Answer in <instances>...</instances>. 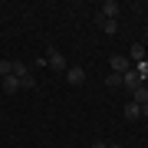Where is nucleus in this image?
Masks as SVG:
<instances>
[{"mask_svg": "<svg viewBox=\"0 0 148 148\" xmlns=\"http://www.w3.org/2000/svg\"><path fill=\"white\" fill-rule=\"evenodd\" d=\"M109 66H112V73H115V76H122V73H128V69H132V63H128V56H122V53L109 56Z\"/></svg>", "mask_w": 148, "mask_h": 148, "instance_id": "nucleus-1", "label": "nucleus"}, {"mask_svg": "<svg viewBox=\"0 0 148 148\" xmlns=\"http://www.w3.org/2000/svg\"><path fill=\"white\" fill-rule=\"evenodd\" d=\"M46 66H53V69H69V63H66V56L59 53L56 46H49V53H46Z\"/></svg>", "mask_w": 148, "mask_h": 148, "instance_id": "nucleus-2", "label": "nucleus"}, {"mask_svg": "<svg viewBox=\"0 0 148 148\" xmlns=\"http://www.w3.org/2000/svg\"><path fill=\"white\" fill-rule=\"evenodd\" d=\"M119 13H122V7L115 3V0H106V3H102V13H99V16H102V20H115Z\"/></svg>", "mask_w": 148, "mask_h": 148, "instance_id": "nucleus-3", "label": "nucleus"}, {"mask_svg": "<svg viewBox=\"0 0 148 148\" xmlns=\"http://www.w3.org/2000/svg\"><path fill=\"white\" fill-rule=\"evenodd\" d=\"M66 79L73 82V86H82V82H86V69H82V66H69V69H66Z\"/></svg>", "mask_w": 148, "mask_h": 148, "instance_id": "nucleus-4", "label": "nucleus"}, {"mask_svg": "<svg viewBox=\"0 0 148 148\" xmlns=\"http://www.w3.org/2000/svg\"><path fill=\"white\" fill-rule=\"evenodd\" d=\"M122 86H128V89H138V86H142V76L135 73V66L128 69V73H122Z\"/></svg>", "mask_w": 148, "mask_h": 148, "instance_id": "nucleus-5", "label": "nucleus"}, {"mask_svg": "<svg viewBox=\"0 0 148 148\" xmlns=\"http://www.w3.org/2000/svg\"><path fill=\"white\" fill-rule=\"evenodd\" d=\"M0 86H3V92H7V95L20 92V79H16V76H7V79H0Z\"/></svg>", "mask_w": 148, "mask_h": 148, "instance_id": "nucleus-6", "label": "nucleus"}, {"mask_svg": "<svg viewBox=\"0 0 148 148\" xmlns=\"http://www.w3.org/2000/svg\"><path fill=\"white\" fill-rule=\"evenodd\" d=\"M128 63H132V66L145 63V46H142V43H135V46H132V56H128Z\"/></svg>", "mask_w": 148, "mask_h": 148, "instance_id": "nucleus-7", "label": "nucleus"}, {"mask_svg": "<svg viewBox=\"0 0 148 148\" xmlns=\"http://www.w3.org/2000/svg\"><path fill=\"white\" fill-rule=\"evenodd\" d=\"M132 102H135V106H145V102H148V89H145V86L132 89Z\"/></svg>", "mask_w": 148, "mask_h": 148, "instance_id": "nucleus-8", "label": "nucleus"}, {"mask_svg": "<svg viewBox=\"0 0 148 148\" xmlns=\"http://www.w3.org/2000/svg\"><path fill=\"white\" fill-rule=\"evenodd\" d=\"M125 119H132V122H135V119H142V106H135V102L128 99V106H125Z\"/></svg>", "mask_w": 148, "mask_h": 148, "instance_id": "nucleus-9", "label": "nucleus"}, {"mask_svg": "<svg viewBox=\"0 0 148 148\" xmlns=\"http://www.w3.org/2000/svg\"><path fill=\"white\" fill-rule=\"evenodd\" d=\"M10 73H13V59H0V79H7Z\"/></svg>", "mask_w": 148, "mask_h": 148, "instance_id": "nucleus-10", "label": "nucleus"}, {"mask_svg": "<svg viewBox=\"0 0 148 148\" xmlns=\"http://www.w3.org/2000/svg\"><path fill=\"white\" fill-rule=\"evenodd\" d=\"M99 27H102V30H106L109 36H112V33L119 30V23H115V20H102V16H99Z\"/></svg>", "mask_w": 148, "mask_h": 148, "instance_id": "nucleus-11", "label": "nucleus"}, {"mask_svg": "<svg viewBox=\"0 0 148 148\" xmlns=\"http://www.w3.org/2000/svg\"><path fill=\"white\" fill-rule=\"evenodd\" d=\"M106 86H109V89H119V86H122V76H115V73H112L109 79H106Z\"/></svg>", "mask_w": 148, "mask_h": 148, "instance_id": "nucleus-12", "label": "nucleus"}, {"mask_svg": "<svg viewBox=\"0 0 148 148\" xmlns=\"http://www.w3.org/2000/svg\"><path fill=\"white\" fill-rule=\"evenodd\" d=\"M135 73L142 76V79H148V63H138V66H135Z\"/></svg>", "mask_w": 148, "mask_h": 148, "instance_id": "nucleus-13", "label": "nucleus"}, {"mask_svg": "<svg viewBox=\"0 0 148 148\" xmlns=\"http://www.w3.org/2000/svg\"><path fill=\"white\" fill-rule=\"evenodd\" d=\"M89 148H109V145H106V142H92Z\"/></svg>", "mask_w": 148, "mask_h": 148, "instance_id": "nucleus-14", "label": "nucleus"}, {"mask_svg": "<svg viewBox=\"0 0 148 148\" xmlns=\"http://www.w3.org/2000/svg\"><path fill=\"white\" fill-rule=\"evenodd\" d=\"M142 115H148V102H145V106H142Z\"/></svg>", "mask_w": 148, "mask_h": 148, "instance_id": "nucleus-15", "label": "nucleus"}, {"mask_svg": "<svg viewBox=\"0 0 148 148\" xmlns=\"http://www.w3.org/2000/svg\"><path fill=\"white\" fill-rule=\"evenodd\" d=\"M109 148H122V145H109Z\"/></svg>", "mask_w": 148, "mask_h": 148, "instance_id": "nucleus-16", "label": "nucleus"}]
</instances>
